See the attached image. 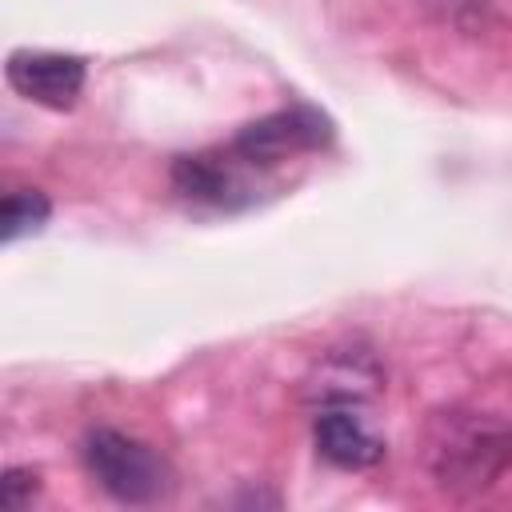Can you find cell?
Segmentation results:
<instances>
[{"instance_id":"cell-1","label":"cell","mask_w":512,"mask_h":512,"mask_svg":"<svg viewBox=\"0 0 512 512\" xmlns=\"http://www.w3.org/2000/svg\"><path fill=\"white\" fill-rule=\"evenodd\" d=\"M512 464V428L488 416H440L432 428V472L444 488H488Z\"/></svg>"},{"instance_id":"cell-3","label":"cell","mask_w":512,"mask_h":512,"mask_svg":"<svg viewBox=\"0 0 512 512\" xmlns=\"http://www.w3.org/2000/svg\"><path fill=\"white\" fill-rule=\"evenodd\" d=\"M328 140H332V120L308 104H292V108H280V112L240 128L228 148L256 168H276L280 160L300 156V152H316Z\"/></svg>"},{"instance_id":"cell-7","label":"cell","mask_w":512,"mask_h":512,"mask_svg":"<svg viewBox=\"0 0 512 512\" xmlns=\"http://www.w3.org/2000/svg\"><path fill=\"white\" fill-rule=\"evenodd\" d=\"M48 216H52V204H48L44 192H36V188H16V192H8L4 204H0V240L12 244V240H20V236H28V232H40V228L48 224Z\"/></svg>"},{"instance_id":"cell-6","label":"cell","mask_w":512,"mask_h":512,"mask_svg":"<svg viewBox=\"0 0 512 512\" xmlns=\"http://www.w3.org/2000/svg\"><path fill=\"white\" fill-rule=\"evenodd\" d=\"M316 452L336 468H372L384 460V440L364 428V420L352 408H324L312 428Z\"/></svg>"},{"instance_id":"cell-4","label":"cell","mask_w":512,"mask_h":512,"mask_svg":"<svg viewBox=\"0 0 512 512\" xmlns=\"http://www.w3.org/2000/svg\"><path fill=\"white\" fill-rule=\"evenodd\" d=\"M4 76H8V84H12L24 100L64 112V108H72V104L80 100L88 68H84L80 56H64V52H28V48H20V52L8 56Z\"/></svg>"},{"instance_id":"cell-5","label":"cell","mask_w":512,"mask_h":512,"mask_svg":"<svg viewBox=\"0 0 512 512\" xmlns=\"http://www.w3.org/2000/svg\"><path fill=\"white\" fill-rule=\"evenodd\" d=\"M256 164L240 160L232 148L228 152H200V156H180L172 164V184L188 200H208V204H240L248 200Z\"/></svg>"},{"instance_id":"cell-2","label":"cell","mask_w":512,"mask_h":512,"mask_svg":"<svg viewBox=\"0 0 512 512\" xmlns=\"http://www.w3.org/2000/svg\"><path fill=\"white\" fill-rule=\"evenodd\" d=\"M80 460L88 476L120 504H152L172 492L168 460L152 444L116 428H92L80 444Z\"/></svg>"},{"instance_id":"cell-8","label":"cell","mask_w":512,"mask_h":512,"mask_svg":"<svg viewBox=\"0 0 512 512\" xmlns=\"http://www.w3.org/2000/svg\"><path fill=\"white\" fill-rule=\"evenodd\" d=\"M40 476L32 472V468H8L4 472V480H0V504L4 508H24L32 496H36V484Z\"/></svg>"}]
</instances>
